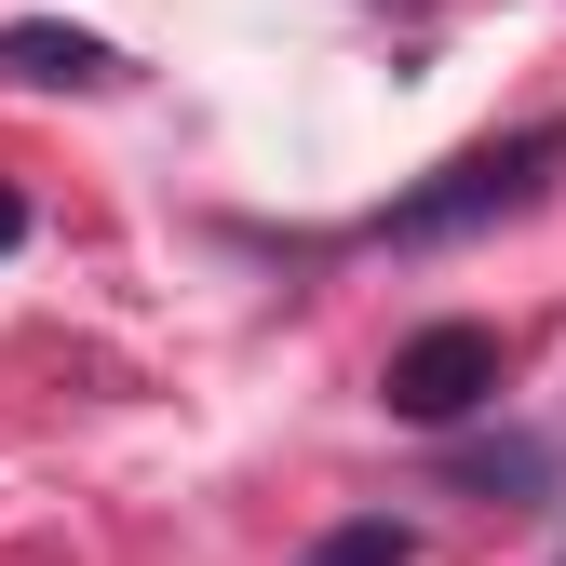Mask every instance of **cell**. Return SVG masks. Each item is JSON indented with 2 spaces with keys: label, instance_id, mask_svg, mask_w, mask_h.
I'll return each instance as SVG.
<instances>
[{
  "label": "cell",
  "instance_id": "5b68a950",
  "mask_svg": "<svg viewBox=\"0 0 566 566\" xmlns=\"http://www.w3.org/2000/svg\"><path fill=\"white\" fill-rule=\"evenodd\" d=\"M459 485H472V500H526V485H539V446H500V459H459Z\"/></svg>",
  "mask_w": 566,
  "mask_h": 566
},
{
  "label": "cell",
  "instance_id": "8992f818",
  "mask_svg": "<svg viewBox=\"0 0 566 566\" xmlns=\"http://www.w3.org/2000/svg\"><path fill=\"white\" fill-rule=\"evenodd\" d=\"M14 243H28V202H14V189H0V256H14Z\"/></svg>",
  "mask_w": 566,
  "mask_h": 566
},
{
  "label": "cell",
  "instance_id": "7a4b0ae2",
  "mask_svg": "<svg viewBox=\"0 0 566 566\" xmlns=\"http://www.w3.org/2000/svg\"><path fill=\"white\" fill-rule=\"evenodd\" d=\"M391 418H418V432H446V418H472V405H500V337L485 324H418L405 350H391Z\"/></svg>",
  "mask_w": 566,
  "mask_h": 566
},
{
  "label": "cell",
  "instance_id": "6da1fadb",
  "mask_svg": "<svg viewBox=\"0 0 566 566\" xmlns=\"http://www.w3.org/2000/svg\"><path fill=\"white\" fill-rule=\"evenodd\" d=\"M566 176V122H526V135H485V149H459L446 176H418L405 202H378V243H472L526 217V202Z\"/></svg>",
  "mask_w": 566,
  "mask_h": 566
},
{
  "label": "cell",
  "instance_id": "277c9868",
  "mask_svg": "<svg viewBox=\"0 0 566 566\" xmlns=\"http://www.w3.org/2000/svg\"><path fill=\"white\" fill-rule=\"evenodd\" d=\"M418 539L391 526V513H365V526H337V539H311V566H405Z\"/></svg>",
  "mask_w": 566,
  "mask_h": 566
},
{
  "label": "cell",
  "instance_id": "3957f363",
  "mask_svg": "<svg viewBox=\"0 0 566 566\" xmlns=\"http://www.w3.org/2000/svg\"><path fill=\"white\" fill-rule=\"evenodd\" d=\"M108 41H82V28H0V82H108Z\"/></svg>",
  "mask_w": 566,
  "mask_h": 566
}]
</instances>
